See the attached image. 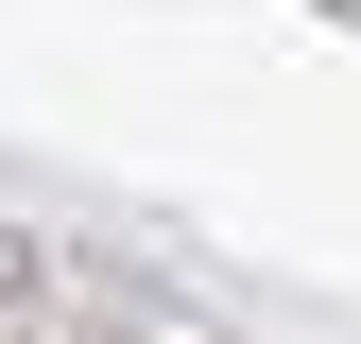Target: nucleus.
<instances>
[{
	"instance_id": "nucleus-1",
	"label": "nucleus",
	"mask_w": 361,
	"mask_h": 344,
	"mask_svg": "<svg viewBox=\"0 0 361 344\" xmlns=\"http://www.w3.org/2000/svg\"><path fill=\"white\" fill-rule=\"evenodd\" d=\"M35 276H52V258H35V241H0V310H35Z\"/></svg>"
}]
</instances>
